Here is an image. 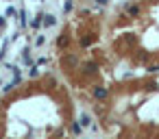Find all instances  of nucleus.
<instances>
[{"label":"nucleus","mask_w":159,"mask_h":139,"mask_svg":"<svg viewBox=\"0 0 159 139\" xmlns=\"http://www.w3.org/2000/svg\"><path fill=\"white\" fill-rule=\"evenodd\" d=\"M98 2H107V0H98Z\"/></svg>","instance_id":"2"},{"label":"nucleus","mask_w":159,"mask_h":139,"mask_svg":"<svg viewBox=\"0 0 159 139\" xmlns=\"http://www.w3.org/2000/svg\"><path fill=\"white\" fill-rule=\"evenodd\" d=\"M105 96H107L105 89H96V98H105Z\"/></svg>","instance_id":"1"}]
</instances>
